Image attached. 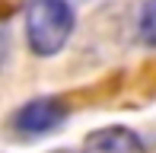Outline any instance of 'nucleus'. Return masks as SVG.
Segmentation results:
<instances>
[{"mask_svg": "<svg viewBox=\"0 0 156 153\" xmlns=\"http://www.w3.org/2000/svg\"><path fill=\"white\" fill-rule=\"evenodd\" d=\"M73 26L76 16L67 0H29L26 6V38L38 58L58 54L73 35Z\"/></svg>", "mask_w": 156, "mask_h": 153, "instance_id": "nucleus-1", "label": "nucleus"}, {"mask_svg": "<svg viewBox=\"0 0 156 153\" xmlns=\"http://www.w3.org/2000/svg\"><path fill=\"white\" fill-rule=\"evenodd\" d=\"M67 121V105L61 99H32L16 112V128L23 134H51Z\"/></svg>", "mask_w": 156, "mask_h": 153, "instance_id": "nucleus-2", "label": "nucleus"}, {"mask_svg": "<svg viewBox=\"0 0 156 153\" xmlns=\"http://www.w3.org/2000/svg\"><path fill=\"white\" fill-rule=\"evenodd\" d=\"M54 153H67V150H54Z\"/></svg>", "mask_w": 156, "mask_h": 153, "instance_id": "nucleus-6", "label": "nucleus"}, {"mask_svg": "<svg viewBox=\"0 0 156 153\" xmlns=\"http://www.w3.org/2000/svg\"><path fill=\"white\" fill-rule=\"evenodd\" d=\"M3 48L6 45H3V32H0V61H3Z\"/></svg>", "mask_w": 156, "mask_h": 153, "instance_id": "nucleus-5", "label": "nucleus"}, {"mask_svg": "<svg viewBox=\"0 0 156 153\" xmlns=\"http://www.w3.org/2000/svg\"><path fill=\"white\" fill-rule=\"evenodd\" d=\"M140 41H144L147 48H156V0H147L144 10H140Z\"/></svg>", "mask_w": 156, "mask_h": 153, "instance_id": "nucleus-4", "label": "nucleus"}, {"mask_svg": "<svg viewBox=\"0 0 156 153\" xmlns=\"http://www.w3.org/2000/svg\"><path fill=\"white\" fill-rule=\"evenodd\" d=\"M83 153H147V147L131 128L112 124V128H99L93 134H86Z\"/></svg>", "mask_w": 156, "mask_h": 153, "instance_id": "nucleus-3", "label": "nucleus"}]
</instances>
